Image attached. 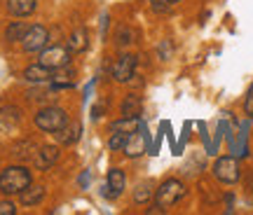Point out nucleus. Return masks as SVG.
<instances>
[{
    "mask_svg": "<svg viewBox=\"0 0 253 215\" xmlns=\"http://www.w3.org/2000/svg\"><path fill=\"white\" fill-rule=\"evenodd\" d=\"M31 182H33V176L26 166H7L0 171V194H5V197L21 194Z\"/></svg>",
    "mask_w": 253,
    "mask_h": 215,
    "instance_id": "obj_1",
    "label": "nucleus"
},
{
    "mask_svg": "<svg viewBox=\"0 0 253 215\" xmlns=\"http://www.w3.org/2000/svg\"><path fill=\"white\" fill-rule=\"evenodd\" d=\"M33 122L40 131L45 134H59L63 126L68 124V115L66 110L59 106H45L42 110H38V115L33 117Z\"/></svg>",
    "mask_w": 253,
    "mask_h": 215,
    "instance_id": "obj_2",
    "label": "nucleus"
},
{
    "mask_svg": "<svg viewBox=\"0 0 253 215\" xmlns=\"http://www.w3.org/2000/svg\"><path fill=\"white\" fill-rule=\"evenodd\" d=\"M185 192H188V189H185V185H183L181 180L169 178V180H164L162 185L155 189V204H157V206H162L164 211H167V208L176 206V204L185 197Z\"/></svg>",
    "mask_w": 253,
    "mask_h": 215,
    "instance_id": "obj_3",
    "label": "nucleus"
},
{
    "mask_svg": "<svg viewBox=\"0 0 253 215\" xmlns=\"http://www.w3.org/2000/svg\"><path fill=\"white\" fill-rule=\"evenodd\" d=\"M73 59V52L68 45H47L42 52H40V63L47 66V68H52V71H59L63 66H68Z\"/></svg>",
    "mask_w": 253,
    "mask_h": 215,
    "instance_id": "obj_4",
    "label": "nucleus"
},
{
    "mask_svg": "<svg viewBox=\"0 0 253 215\" xmlns=\"http://www.w3.org/2000/svg\"><path fill=\"white\" fill-rule=\"evenodd\" d=\"M213 176L223 185H235L242 178V166H239V161L235 157H220L213 164Z\"/></svg>",
    "mask_w": 253,
    "mask_h": 215,
    "instance_id": "obj_5",
    "label": "nucleus"
},
{
    "mask_svg": "<svg viewBox=\"0 0 253 215\" xmlns=\"http://www.w3.org/2000/svg\"><path fill=\"white\" fill-rule=\"evenodd\" d=\"M49 42V31L42 24H33L21 40V49L26 54H40Z\"/></svg>",
    "mask_w": 253,
    "mask_h": 215,
    "instance_id": "obj_6",
    "label": "nucleus"
},
{
    "mask_svg": "<svg viewBox=\"0 0 253 215\" xmlns=\"http://www.w3.org/2000/svg\"><path fill=\"white\" fill-rule=\"evenodd\" d=\"M148 129H145V124L138 129V131H134V134L126 136V143L125 147H122V152L126 154V157H131V159H136V157H141V154L145 152V145H148Z\"/></svg>",
    "mask_w": 253,
    "mask_h": 215,
    "instance_id": "obj_7",
    "label": "nucleus"
},
{
    "mask_svg": "<svg viewBox=\"0 0 253 215\" xmlns=\"http://www.w3.org/2000/svg\"><path fill=\"white\" fill-rule=\"evenodd\" d=\"M136 63H138V59H136L134 54L118 56V61L113 63V77L118 82H131V77H134V72H136Z\"/></svg>",
    "mask_w": 253,
    "mask_h": 215,
    "instance_id": "obj_8",
    "label": "nucleus"
},
{
    "mask_svg": "<svg viewBox=\"0 0 253 215\" xmlns=\"http://www.w3.org/2000/svg\"><path fill=\"white\" fill-rule=\"evenodd\" d=\"M126 187V176L122 169H110L106 176V185H103V197L106 199H118Z\"/></svg>",
    "mask_w": 253,
    "mask_h": 215,
    "instance_id": "obj_9",
    "label": "nucleus"
},
{
    "mask_svg": "<svg viewBox=\"0 0 253 215\" xmlns=\"http://www.w3.org/2000/svg\"><path fill=\"white\" fill-rule=\"evenodd\" d=\"M52 75H54L52 68H47V66H42V63L38 61L24 71V80L33 82V84H49V82H52Z\"/></svg>",
    "mask_w": 253,
    "mask_h": 215,
    "instance_id": "obj_10",
    "label": "nucleus"
},
{
    "mask_svg": "<svg viewBox=\"0 0 253 215\" xmlns=\"http://www.w3.org/2000/svg\"><path fill=\"white\" fill-rule=\"evenodd\" d=\"M59 147L56 145H42L40 150L36 152V169L38 171H47L52 169L56 161H59Z\"/></svg>",
    "mask_w": 253,
    "mask_h": 215,
    "instance_id": "obj_11",
    "label": "nucleus"
},
{
    "mask_svg": "<svg viewBox=\"0 0 253 215\" xmlns=\"http://www.w3.org/2000/svg\"><path fill=\"white\" fill-rule=\"evenodd\" d=\"M5 9L12 17H31L38 9V0H5Z\"/></svg>",
    "mask_w": 253,
    "mask_h": 215,
    "instance_id": "obj_12",
    "label": "nucleus"
},
{
    "mask_svg": "<svg viewBox=\"0 0 253 215\" xmlns=\"http://www.w3.org/2000/svg\"><path fill=\"white\" fill-rule=\"evenodd\" d=\"M66 45L71 47L73 54L87 52V49H89V31H87L84 26L75 28V31L71 33V37H68V42H66Z\"/></svg>",
    "mask_w": 253,
    "mask_h": 215,
    "instance_id": "obj_13",
    "label": "nucleus"
},
{
    "mask_svg": "<svg viewBox=\"0 0 253 215\" xmlns=\"http://www.w3.org/2000/svg\"><path fill=\"white\" fill-rule=\"evenodd\" d=\"M143 126V122H141V117H122V119H115V122H110V131H118V134H134V131H138Z\"/></svg>",
    "mask_w": 253,
    "mask_h": 215,
    "instance_id": "obj_14",
    "label": "nucleus"
},
{
    "mask_svg": "<svg viewBox=\"0 0 253 215\" xmlns=\"http://www.w3.org/2000/svg\"><path fill=\"white\" fill-rule=\"evenodd\" d=\"M45 194H47V189L42 187V185H33V182H31V185L19 194V199H21L24 206H38V204L45 199Z\"/></svg>",
    "mask_w": 253,
    "mask_h": 215,
    "instance_id": "obj_15",
    "label": "nucleus"
},
{
    "mask_svg": "<svg viewBox=\"0 0 253 215\" xmlns=\"http://www.w3.org/2000/svg\"><path fill=\"white\" fill-rule=\"evenodd\" d=\"M80 134H82V124L75 119V122L66 124L61 131H59V141H61L66 147H71V145H75L78 141H80Z\"/></svg>",
    "mask_w": 253,
    "mask_h": 215,
    "instance_id": "obj_16",
    "label": "nucleus"
},
{
    "mask_svg": "<svg viewBox=\"0 0 253 215\" xmlns=\"http://www.w3.org/2000/svg\"><path fill=\"white\" fill-rule=\"evenodd\" d=\"M28 24L26 21H12L7 28H5V40L7 42H21L24 40V36L28 33Z\"/></svg>",
    "mask_w": 253,
    "mask_h": 215,
    "instance_id": "obj_17",
    "label": "nucleus"
},
{
    "mask_svg": "<svg viewBox=\"0 0 253 215\" xmlns=\"http://www.w3.org/2000/svg\"><path fill=\"white\" fill-rule=\"evenodd\" d=\"M141 108H143L141 99L136 94H129V96H125L120 110H122V117H141Z\"/></svg>",
    "mask_w": 253,
    "mask_h": 215,
    "instance_id": "obj_18",
    "label": "nucleus"
},
{
    "mask_svg": "<svg viewBox=\"0 0 253 215\" xmlns=\"http://www.w3.org/2000/svg\"><path fill=\"white\" fill-rule=\"evenodd\" d=\"M155 197V192H153V187L148 185V182H141V185H136V189H134V201L138 204V206H145L150 199Z\"/></svg>",
    "mask_w": 253,
    "mask_h": 215,
    "instance_id": "obj_19",
    "label": "nucleus"
},
{
    "mask_svg": "<svg viewBox=\"0 0 253 215\" xmlns=\"http://www.w3.org/2000/svg\"><path fill=\"white\" fill-rule=\"evenodd\" d=\"M126 143V136L125 134H118V131H110V138H108V150L110 152H120Z\"/></svg>",
    "mask_w": 253,
    "mask_h": 215,
    "instance_id": "obj_20",
    "label": "nucleus"
},
{
    "mask_svg": "<svg viewBox=\"0 0 253 215\" xmlns=\"http://www.w3.org/2000/svg\"><path fill=\"white\" fill-rule=\"evenodd\" d=\"M134 33H131V28H126V26H120L118 31V36H115V40H118V47H125V45H131L134 40Z\"/></svg>",
    "mask_w": 253,
    "mask_h": 215,
    "instance_id": "obj_21",
    "label": "nucleus"
},
{
    "mask_svg": "<svg viewBox=\"0 0 253 215\" xmlns=\"http://www.w3.org/2000/svg\"><path fill=\"white\" fill-rule=\"evenodd\" d=\"M148 2H150V9H153L155 14H164V12H169V7H171L167 0H148Z\"/></svg>",
    "mask_w": 253,
    "mask_h": 215,
    "instance_id": "obj_22",
    "label": "nucleus"
},
{
    "mask_svg": "<svg viewBox=\"0 0 253 215\" xmlns=\"http://www.w3.org/2000/svg\"><path fill=\"white\" fill-rule=\"evenodd\" d=\"M244 110H246V115H249V117H253V84H251V87H249V91H246Z\"/></svg>",
    "mask_w": 253,
    "mask_h": 215,
    "instance_id": "obj_23",
    "label": "nucleus"
},
{
    "mask_svg": "<svg viewBox=\"0 0 253 215\" xmlns=\"http://www.w3.org/2000/svg\"><path fill=\"white\" fill-rule=\"evenodd\" d=\"M17 213V206L12 201H0V215H14Z\"/></svg>",
    "mask_w": 253,
    "mask_h": 215,
    "instance_id": "obj_24",
    "label": "nucleus"
},
{
    "mask_svg": "<svg viewBox=\"0 0 253 215\" xmlns=\"http://www.w3.org/2000/svg\"><path fill=\"white\" fill-rule=\"evenodd\" d=\"M160 56H162L164 61L171 56V45H169V42H162V45H160Z\"/></svg>",
    "mask_w": 253,
    "mask_h": 215,
    "instance_id": "obj_25",
    "label": "nucleus"
},
{
    "mask_svg": "<svg viewBox=\"0 0 253 215\" xmlns=\"http://www.w3.org/2000/svg\"><path fill=\"white\" fill-rule=\"evenodd\" d=\"M103 112H106V106H94L91 108V117H94V119H101Z\"/></svg>",
    "mask_w": 253,
    "mask_h": 215,
    "instance_id": "obj_26",
    "label": "nucleus"
},
{
    "mask_svg": "<svg viewBox=\"0 0 253 215\" xmlns=\"http://www.w3.org/2000/svg\"><path fill=\"white\" fill-rule=\"evenodd\" d=\"M89 180H91V173H89V171H84V173L80 176V180H78V182H80V187L84 189V187H87V182H89Z\"/></svg>",
    "mask_w": 253,
    "mask_h": 215,
    "instance_id": "obj_27",
    "label": "nucleus"
},
{
    "mask_svg": "<svg viewBox=\"0 0 253 215\" xmlns=\"http://www.w3.org/2000/svg\"><path fill=\"white\" fill-rule=\"evenodd\" d=\"M167 2H169V5H176V2H181V0H167Z\"/></svg>",
    "mask_w": 253,
    "mask_h": 215,
    "instance_id": "obj_28",
    "label": "nucleus"
}]
</instances>
